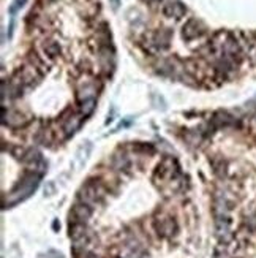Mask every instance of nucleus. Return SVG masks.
I'll return each mask as SVG.
<instances>
[{
  "label": "nucleus",
  "instance_id": "obj_1",
  "mask_svg": "<svg viewBox=\"0 0 256 258\" xmlns=\"http://www.w3.org/2000/svg\"><path fill=\"white\" fill-rule=\"evenodd\" d=\"M40 178H42V174L38 173H30L22 178V181L19 182V184L11 190L10 195H8V200H3V205H16V203L25 200L27 196H30V193L38 187L40 184Z\"/></svg>",
  "mask_w": 256,
  "mask_h": 258
},
{
  "label": "nucleus",
  "instance_id": "obj_2",
  "mask_svg": "<svg viewBox=\"0 0 256 258\" xmlns=\"http://www.w3.org/2000/svg\"><path fill=\"white\" fill-rule=\"evenodd\" d=\"M106 195V188L100 181L90 179L89 182H85L83 186V188L79 190V200L84 205H95V203L102 201Z\"/></svg>",
  "mask_w": 256,
  "mask_h": 258
},
{
  "label": "nucleus",
  "instance_id": "obj_3",
  "mask_svg": "<svg viewBox=\"0 0 256 258\" xmlns=\"http://www.w3.org/2000/svg\"><path fill=\"white\" fill-rule=\"evenodd\" d=\"M153 227H155V230H157V233L163 237H170L177 232V223L170 215H163V217L155 219Z\"/></svg>",
  "mask_w": 256,
  "mask_h": 258
},
{
  "label": "nucleus",
  "instance_id": "obj_4",
  "mask_svg": "<svg viewBox=\"0 0 256 258\" xmlns=\"http://www.w3.org/2000/svg\"><path fill=\"white\" fill-rule=\"evenodd\" d=\"M215 230L221 242H228L233 237L231 233V220L230 215H217L215 217Z\"/></svg>",
  "mask_w": 256,
  "mask_h": 258
},
{
  "label": "nucleus",
  "instance_id": "obj_5",
  "mask_svg": "<svg viewBox=\"0 0 256 258\" xmlns=\"http://www.w3.org/2000/svg\"><path fill=\"white\" fill-rule=\"evenodd\" d=\"M81 119H83V114H75L70 110L62 114V127L66 137H71L78 130L81 125Z\"/></svg>",
  "mask_w": 256,
  "mask_h": 258
},
{
  "label": "nucleus",
  "instance_id": "obj_6",
  "mask_svg": "<svg viewBox=\"0 0 256 258\" xmlns=\"http://www.w3.org/2000/svg\"><path fill=\"white\" fill-rule=\"evenodd\" d=\"M203 33H204V27L198 19H188L184 25V29H182V37H184L187 42L201 37Z\"/></svg>",
  "mask_w": 256,
  "mask_h": 258
},
{
  "label": "nucleus",
  "instance_id": "obj_7",
  "mask_svg": "<svg viewBox=\"0 0 256 258\" xmlns=\"http://www.w3.org/2000/svg\"><path fill=\"white\" fill-rule=\"evenodd\" d=\"M163 15L171 19H182L187 15V8L179 0H170L163 5Z\"/></svg>",
  "mask_w": 256,
  "mask_h": 258
},
{
  "label": "nucleus",
  "instance_id": "obj_8",
  "mask_svg": "<svg viewBox=\"0 0 256 258\" xmlns=\"http://www.w3.org/2000/svg\"><path fill=\"white\" fill-rule=\"evenodd\" d=\"M29 119H27L22 113L19 111H8L6 113L3 110V124L8 125V127H13V128H19V127H24Z\"/></svg>",
  "mask_w": 256,
  "mask_h": 258
},
{
  "label": "nucleus",
  "instance_id": "obj_9",
  "mask_svg": "<svg viewBox=\"0 0 256 258\" xmlns=\"http://www.w3.org/2000/svg\"><path fill=\"white\" fill-rule=\"evenodd\" d=\"M170 40H171V32L170 30H158L153 33L152 43L155 45L157 49H168L170 47Z\"/></svg>",
  "mask_w": 256,
  "mask_h": 258
},
{
  "label": "nucleus",
  "instance_id": "obj_10",
  "mask_svg": "<svg viewBox=\"0 0 256 258\" xmlns=\"http://www.w3.org/2000/svg\"><path fill=\"white\" fill-rule=\"evenodd\" d=\"M71 214L78 222H87L92 215V208L89 205H84V203H78V205L73 206Z\"/></svg>",
  "mask_w": 256,
  "mask_h": 258
},
{
  "label": "nucleus",
  "instance_id": "obj_11",
  "mask_svg": "<svg viewBox=\"0 0 256 258\" xmlns=\"http://www.w3.org/2000/svg\"><path fill=\"white\" fill-rule=\"evenodd\" d=\"M234 117L231 116V114H228V113H223V111H220L217 113L215 116L212 117V125L213 128H221V127H230L234 124Z\"/></svg>",
  "mask_w": 256,
  "mask_h": 258
},
{
  "label": "nucleus",
  "instance_id": "obj_12",
  "mask_svg": "<svg viewBox=\"0 0 256 258\" xmlns=\"http://www.w3.org/2000/svg\"><path fill=\"white\" fill-rule=\"evenodd\" d=\"M43 52L49 59H56L60 54V45L57 42H54V40H48V42L43 43Z\"/></svg>",
  "mask_w": 256,
  "mask_h": 258
},
{
  "label": "nucleus",
  "instance_id": "obj_13",
  "mask_svg": "<svg viewBox=\"0 0 256 258\" xmlns=\"http://www.w3.org/2000/svg\"><path fill=\"white\" fill-rule=\"evenodd\" d=\"M111 164L114 169H119V171H122V169H127L128 165H130V162H128V157L125 154H114L112 159H111Z\"/></svg>",
  "mask_w": 256,
  "mask_h": 258
},
{
  "label": "nucleus",
  "instance_id": "obj_14",
  "mask_svg": "<svg viewBox=\"0 0 256 258\" xmlns=\"http://www.w3.org/2000/svg\"><path fill=\"white\" fill-rule=\"evenodd\" d=\"M97 106V100L95 98H87L84 101H81V114L85 117V116H90V114L93 113V110H95Z\"/></svg>",
  "mask_w": 256,
  "mask_h": 258
},
{
  "label": "nucleus",
  "instance_id": "obj_15",
  "mask_svg": "<svg viewBox=\"0 0 256 258\" xmlns=\"http://www.w3.org/2000/svg\"><path fill=\"white\" fill-rule=\"evenodd\" d=\"M90 151H92V144H90V142H85L84 146H81V147H79L78 157H76V160H78V164H79V165H83L84 162L87 160V157H89Z\"/></svg>",
  "mask_w": 256,
  "mask_h": 258
},
{
  "label": "nucleus",
  "instance_id": "obj_16",
  "mask_svg": "<svg viewBox=\"0 0 256 258\" xmlns=\"http://www.w3.org/2000/svg\"><path fill=\"white\" fill-rule=\"evenodd\" d=\"M29 60H30V65H33L37 70H40V71L43 73V70H44V62H43V59L40 57L35 51L29 54Z\"/></svg>",
  "mask_w": 256,
  "mask_h": 258
},
{
  "label": "nucleus",
  "instance_id": "obj_17",
  "mask_svg": "<svg viewBox=\"0 0 256 258\" xmlns=\"http://www.w3.org/2000/svg\"><path fill=\"white\" fill-rule=\"evenodd\" d=\"M37 141L40 142V144L48 146L49 142L52 141V133H51V130H40L38 135H37Z\"/></svg>",
  "mask_w": 256,
  "mask_h": 258
},
{
  "label": "nucleus",
  "instance_id": "obj_18",
  "mask_svg": "<svg viewBox=\"0 0 256 258\" xmlns=\"http://www.w3.org/2000/svg\"><path fill=\"white\" fill-rule=\"evenodd\" d=\"M25 2H27V0H13V3L10 5V8H8L10 15H16V13L25 5Z\"/></svg>",
  "mask_w": 256,
  "mask_h": 258
},
{
  "label": "nucleus",
  "instance_id": "obj_19",
  "mask_svg": "<svg viewBox=\"0 0 256 258\" xmlns=\"http://www.w3.org/2000/svg\"><path fill=\"white\" fill-rule=\"evenodd\" d=\"M187 140H188V142H192V144H199L201 133H198V132H188L187 133Z\"/></svg>",
  "mask_w": 256,
  "mask_h": 258
},
{
  "label": "nucleus",
  "instance_id": "obj_20",
  "mask_svg": "<svg viewBox=\"0 0 256 258\" xmlns=\"http://www.w3.org/2000/svg\"><path fill=\"white\" fill-rule=\"evenodd\" d=\"M247 225L250 227L252 230H256V215H252L247 219Z\"/></svg>",
  "mask_w": 256,
  "mask_h": 258
},
{
  "label": "nucleus",
  "instance_id": "obj_21",
  "mask_svg": "<svg viewBox=\"0 0 256 258\" xmlns=\"http://www.w3.org/2000/svg\"><path fill=\"white\" fill-rule=\"evenodd\" d=\"M109 3L112 5V8H114V10H117V8H119V5H120V0H109Z\"/></svg>",
  "mask_w": 256,
  "mask_h": 258
},
{
  "label": "nucleus",
  "instance_id": "obj_22",
  "mask_svg": "<svg viewBox=\"0 0 256 258\" xmlns=\"http://www.w3.org/2000/svg\"><path fill=\"white\" fill-rule=\"evenodd\" d=\"M54 193V184H48V193L46 195H52Z\"/></svg>",
  "mask_w": 256,
  "mask_h": 258
},
{
  "label": "nucleus",
  "instance_id": "obj_23",
  "mask_svg": "<svg viewBox=\"0 0 256 258\" xmlns=\"http://www.w3.org/2000/svg\"><path fill=\"white\" fill-rule=\"evenodd\" d=\"M87 258H98V257H95V255H87Z\"/></svg>",
  "mask_w": 256,
  "mask_h": 258
},
{
  "label": "nucleus",
  "instance_id": "obj_24",
  "mask_svg": "<svg viewBox=\"0 0 256 258\" xmlns=\"http://www.w3.org/2000/svg\"><path fill=\"white\" fill-rule=\"evenodd\" d=\"M52 2H54V0H52Z\"/></svg>",
  "mask_w": 256,
  "mask_h": 258
}]
</instances>
